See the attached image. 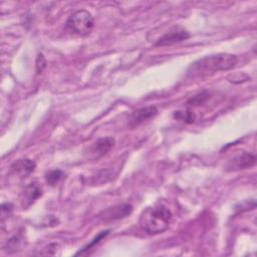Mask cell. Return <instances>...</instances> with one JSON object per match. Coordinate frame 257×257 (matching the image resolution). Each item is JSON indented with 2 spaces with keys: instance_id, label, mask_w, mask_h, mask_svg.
Returning a JSON list of instances; mask_svg holds the SVG:
<instances>
[{
  "instance_id": "cell-1",
  "label": "cell",
  "mask_w": 257,
  "mask_h": 257,
  "mask_svg": "<svg viewBox=\"0 0 257 257\" xmlns=\"http://www.w3.org/2000/svg\"><path fill=\"white\" fill-rule=\"evenodd\" d=\"M238 58L230 53H217L205 56L193 62L187 70L191 78H203L218 71L230 70L236 66Z\"/></svg>"
},
{
  "instance_id": "cell-2",
  "label": "cell",
  "mask_w": 257,
  "mask_h": 257,
  "mask_svg": "<svg viewBox=\"0 0 257 257\" xmlns=\"http://www.w3.org/2000/svg\"><path fill=\"white\" fill-rule=\"evenodd\" d=\"M171 219L170 210L163 205H157L143 211L140 217V226L149 234H159L169 228Z\"/></svg>"
},
{
  "instance_id": "cell-3",
  "label": "cell",
  "mask_w": 257,
  "mask_h": 257,
  "mask_svg": "<svg viewBox=\"0 0 257 257\" xmlns=\"http://www.w3.org/2000/svg\"><path fill=\"white\" fill-rule=\"evenodd\" d=\"M93 25L94 20L92 15L84 9L75 11L68 17L66 21V28L69 31L82 36L89 34L93 28Z\"/></svg>"
},
{
  "instance_id": "cell-4",
  "label": "cell",
  "mask_w": 257,
  "mask_h": 257,
  "mask_svg": "<svg viewBox=\"0 0 257 257\" xmlns=\"http://www.w3.org/2000/svg\"><path fill=\"white\" fill-rule=\"evenodd\" d=\"M190 37V33L187 29L182 26L176 25L171 27L168 31H166L163 35H161L155 42V46H169L179 42H182Z\"/></svg>"
},
{
  "instance_id": "cell-5",
  "label": "cell",
  "mask_w": 257,
  "mask_h": 257,
  "mask_svg": "<svg viewBox=\"0 0 257 257\" xmlns=\"http://www.w3.org/2000/svg\"><path fill=\"white\" fill-rule=\"evenodd\" d=\"M255 164H256V156L254 154L244 152L230 159L225 166V170L227 172H236V171L249 169L253 167Z\"/></svg>"
},
{
  "instance_id": "cell-6",
  "label": "cell",
  "mask_w": 257,
  "mask_h": 257,
  "mask_svg": "<svg viewBox=\"0 0 257 257\" xmlns=\"http://www.w3.org/2000/svg\"><path fill=\"white\" fill-rule=\"evenodd\" d=\"M158 113V109L155 105H148L145 107H141L132 112L128 118L127 127L134 130L144 123L145 121L155 117Z\"/></svg>"
},
{
  "instance_id": "cell-7",
  "label": "cell",
  "mask_w": 257,
  "mask_h": 257,
  "mask_svg": "<svg viewBox=\"0 0 257 257\" xmlns=\"http://www.w3.org/2000/svg\"><path fill=\"white\" fill-rule=\"evenodd\" d=\"M114 145V140L112 138H102L97 140L96 142L92 143L87 150V157L88 159H98L104 155H106L113 147Z\"/></svg>"
},
{
  "instance_id": "cell-8",
  "label": "cell",
  "mask_w": 257,
  "mask_h": 257,
  "mask_svg": "<svg viewBox=\"0 0 257 257\" xmlns=\"http://www.w3.org/2000/svg\"><path fill=\"white\" fill-rule=\"evenodd\" d=\"M132 212L133 207L130 204H119L102 211L99 218L104 222H112L126 217Z\"/></svg>"
},
{
  "instance_id": "cell-9",
  "label": "cell",
  "mask_w": 257,
  "mask_h": 257,
  "mask_svg": "<svg viewBox=\"0 0 257 257\" xmlns=\"http://www.w3.org/2000/svg\"><path fill=\"white\" fill-rule=\"evenodd\" d=\"M42 196V188L39 186L38 183L32 182L30 183L23 192V198H22V207L27 208L31 204H33L38 198Z\"/></svg>"
},
{
  "instance_id": "cell-10",
  "label": "cell",
  "mask_w": 257,
  "mask_h": 257,
  "mask_svg": "<svg viewBox=\"0 0 257 257\" xmlns=\"http://www.w3.org/2000/svg\"><path fill=\"white\" fill-rule=\"evenodd\" d=\"M35 167L36 164L34 163V161L30 159H19L12 164L11 169L20 177H26L34 171Z\"/></svg>"
},
{
  "instance_id": "cell-11",
  "label": "cell",
  "mask_w": 257,
  "mask_h": 257,
  "mask_svg": "<svg viewBox=\"0 0 257 257\" xmlns=\"http://www.w3.org/2000/svg\"><path fill=\"white\" fill-rule=\"evenodd\" d=\"M21 245H22V237L20 235H14L7 241L4 249L8 253H13L20 250Z\"/></svg>"
},
{
  "instance_id": "cell-12",
  "label": "cell",
  "mask_w": 257,
  "mask_h": 257,
  "mask_svg": "<svg viewBox=\"0 0 257 257\" xmlns=\"http://www.w3.org/2000/svg\"><path fill=\"white\" fill-rule=\"evenodd\" d=\"M63 177V173L61 170H52L46 173L45 181L50 186H55Z\"/></svg>"
},
{
  "instance_id": "cell-13",
  "label": "cell",
  "mask_w": 257,
  "mask_h": 257,
  "mask_svg": "<svg viewBox=\"0 0 257 257\" xmlns=\"http://www.w3.org/2000/svg\"><path fill=\"white\" fill-rule=\"evenodd\" d=\"M108 233H109V230L101 231L100 233H98V234L93 238V240H92L89 244H87L85 247H83L81 250H79L75 255H83V254H85L86 251H88L91 247H93L95 244H97V243H98L102 238H104Z\"/></svg>"
},
{
  "instance_id": "cell-14",
  "label": "cell",
  "mask_w": 257,
  "mask_h": 257,
  "mask_svg": "<svg viewBox=\"0 0 257 257\" xmlns=\"http://www.w3.org/2000/svg\"><path fill=\"white\" fill-rule=\"evenodd\" d=\"M209 97V93L206 92V91H203V92H200L198 94H196L195 96H193L189 101H188V104L191 105V106H196V105H200L202 103H204L207 98Z\"/></svg>"
},
{
  "instance_id": "cell-15",
  "label": "cell",
  "mask_w": 257,
  "mask_h": 257,
  "mask_svg": "<svg viewBox=\"0 0 257 257\" xmlns=\"http://www.w3.org/2000/svg\"><path fill=\"white\" fill-rule=\"evenodd\" d=\"M249 79H250V77L246 73H243V72L231 74L228 76V80L233 83H241V82H245Z\"/></svg>"
},
{
  "instance_id": "cell-16",
  "label": "cell",
  "mask_w": 257,
  "mask_h": 257,
  "mask_svg": "<svg viewBox=\"0 0 257 257\" xmlns=\"http://www.w3.org/2000/svg\"><path fill=\"white\" fill-rule=\"evenodd\" d=\"M175 117L181 118L187 122H193L195 120V114L192 111H176Z\"/></svg>"
},
{
  "instance_id": "cell-17",
  "label": "cell",
  "mask_w": 257,
  "mask_h": 257,
  "mask_svg": "<svg viewBox=\"0 0 257 257\" xmlns=\"http://www.w3.org/2000/svg\"><path fill=\"white\" fill-rule=\"evenodd\" d=\"M46 67V59L42 53H39L36 57V71L37 73H41Z\"/></svg>"
},
{
  "instance_id": "cell-18",
  "label": "cell",
  "mask_w": 257,
  "mask_h": 257,
  "mask_svg": "<svg viewBox=\"0 0 257 257\" xmlns=\"http://www.w3.org/2000/svg\"><path fill=\"white\" fill-rule=\"evenodd\" d=\"M57 248H59V245L57 243H51L43 249L44 251L41 252V254L42 255H54L56 253Z\"/></svg>"
}]
</instances>
